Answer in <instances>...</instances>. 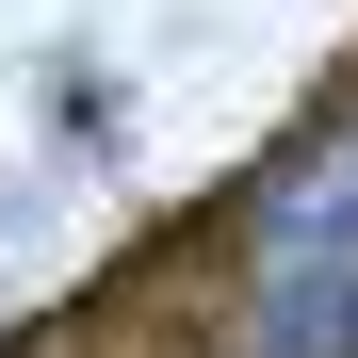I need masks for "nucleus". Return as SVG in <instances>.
I'll return each instance as SVG.
<instances>
[{
  "label": "nucleus",
  "instance_id": "obj_1",
  "mask_svg": "<svg viewBox=\"0 0 358 358\" xmlns=\"http://www.w3.org/2000/svg\"><path fill=\"white\" fill-rule=\"evenodd\" d=\"M261 326L293 358H358V147H293L261 196Z\"/></svg>",
  "mask_w": 358,
  "mask_h": 358
}]
</instances>
